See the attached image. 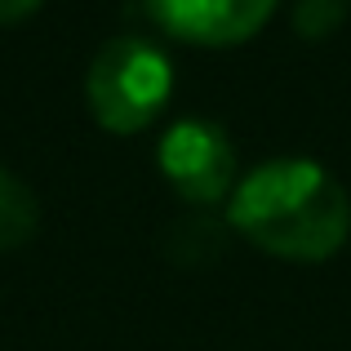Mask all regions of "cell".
Wrapping results in <instances>:
<instances>
[{
    "mask_svg": "<svg viewBox=\"0 0 351 351\" xmlns=\"http://www.w3.org/2000/svg\"><path fill=\"white\" fill-rule=\"evenodd\" d=\"M347 18V0H298L293 5V32L302 40H329Z\"/></svg>",
    "mask_w": 351,
    "mask_h": 351,
    "instance_id": "cell-6",
    "label": "cell"
},
{
    "mask_svg": "<svg viewBox=\"0 0 351 351\" xmlns=\"http://www.w3.org/2000/svg\"><path fill=\"white\" fill-rule=\"evenodd\" d=\"M40 232V200L18 173L0 169V254L23 249L27 240Z\"/></svg>",
    "mask_w": 351,
    "mask_h": 351,
    "instance_id": "cell-5",
    "label": "cell"
},
{
    "mask_svg": "<svg viewBox=\"0 0 351 351\" xmlns=\"http://www.w3.org/2000/svg\"><path fill=\"white\" fill-rule=\"evenodd\" d=\"M160 173L191 205H218L236 191L232 138L209 120H178L160 138Z\"/></svg>",
    "mask_w": 351,
    "mask_h": 351,
    "instance_id": "cell-3",
    "label": "cell"
},
{
    "mask_svg": "<svg viewBox=\"0 0 351 351\" xmlns=\"http://www.w3.org/2000/svg\"><path fill=\"white\" fill-rule=\"evenodd\" d=\"M45 0H0V23H23L40 9Z\"/></svg>",
    "mask_w": 351,
    "mask_h": 351,
    "instance_id": "cell-7",
    "label": "cell"
},
{
    "mask_svg": "<svg viewBox=\"0 0 351 351\" xmlns=\"http://www.w3.org/2000/svg\"><path fill=\"white\" fill-rule=\"evenodd\" d=\"M165 36L205 49H227L267 27L280 0H143Z\"/></svg>",
    "mask_w": 351,
    "mask_h": 351,
    "instance_id": "cell-4",
    "label": "cell"
},
{
    "mask_svg": "<svg viewBox=\"0 0 351 351\" xmlns=\"http://www.w3.org/2000/svg\"><path fill=\"white\" fill-rule=\"evenodd\" d=\"M173 94V62L143 36H116L94 53L85 76L89 112L112 134H138L165 112Z\"/></svg>",
    "mask_w": 351,
    "mask_h": 351,
    "instance_id": "cell-2",
    "label": "cell"
},
{
    "mask_svg": "<svg viewBox=\"0 0 351 351\" xmlns=\"http://www.w3.org/2000/svg\"><path fill=\"white\" fill-rule=\"evenodd\" d=\"M227 223L271 258L325 263L351 236V200L325 165L267 160L236 182Z\"/></svg>",
    "mask_w": 351,
    "mask_h": 351,
    "instance_id": "cell-1",
    "label": "cell"
}]
</instances>
